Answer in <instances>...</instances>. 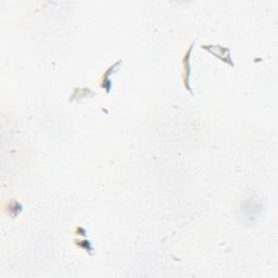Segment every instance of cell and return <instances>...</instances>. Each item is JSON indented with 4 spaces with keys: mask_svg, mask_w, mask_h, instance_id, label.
<instances>
[{
    "mask_svg": "<svg viewBox=\"0 0 278 278\" xmlns=\"http://www.w3.org/2000/svg\"><path fill=\"white\" fill-rule=\"evenodd\" d=\"M202 49L210 52L215 58H218L220 61L224 63H227L230 66H235L233 59H231L230 50L226 47H223L221 45H204L202 46Z\"/></svg>",
    "mask_w": 278,
    "mask_h": 278,
    "instance_id": "cell-1",
    "label": "cell"
},
{
    "mask_svg": "<svg viewBox=\"0 0 278 278\" xmlns=\"http://www.w3.org/2000/svg\"><path fill=\"white\" fill-rule=\"evenodd\" d=\"M194 44H192L190 47L188 48V50L186 51V53H185V56L183 58V83L185 85V88H186L191 95H194V91H192L191 87H190V75H191V72H190V55L192 52V49H194Z\"/></svg>",
    "mask_w": 278,
    "mask_h": 278,
    "instance_id": "cell-2",
    "label": "cell"
},
{
    "mask_svg": "<svg viewBox=\"0 0 278 278\" xmlns=\"http://www.w3.org/2000/svg\"><path fill=\"white\" fill-rule=\"evenodd\" d=\"M121 64H122V61H119V62L111 65L109 68L107 70V71L103 74V76H102L101 83H100V87H101L102 89H106L108 94H109V92L112 89V82L110 80V76L119 71V67H120Z\"/></svg>",
    "mask_w": 278,
    "mask_h": 278,
    "instance_id": "cell-3",
    "label": "cell"
}]
</instances>
